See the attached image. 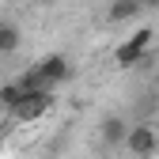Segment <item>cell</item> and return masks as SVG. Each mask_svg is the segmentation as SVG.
<instances>
[{"label":"cell","instance_id":"obj_1","mask_svg":"<svg viewBox=\"0 0 159 159\" xmlns=\"http://www.w3.org/2000/svg\"><path fill=\"white\" fill-rule=\"evenodd\" d=\"M53 91L49 87H42V91H23V98L15 102V110H11V117L19 125H30V121H42V117L53 110Z\"/></svg>","mask_w":159,"mask_h":159},{"label":"cell","instance_id":"obj_2","mask_svg":"<svg viewBox=\"0 0 159 159\" xmlns=\"http://www.w3.org/2000/svg\"><path fill=\"white\" fill-rule=\"evenodd\" d=\"M152 38H155V30H152V27L133 30L125 42L114 49V65H117V68H136V65L144 61V53H148V46H152Z\"/></svg>","mask_w":159,"mask_h":159},{"label":"cell","instance_id":"obj_3","mask_svg":"<svg viewBox=\"0 0 159 159\" xmlns=\"http://www.w3.org/2000/svg\"><path fill=\"white\" fill-rule=\"evenodd\" d=\"M125 152L133 159H152L159 152V133H155V125H148V121L129 125V133H125Z\"/></svg>","mask_w":159,"mask_h":159},{"label":"cell","instance_id":"obj_4","mask_svg":"<svg viewBox=\"0 0 159 159\" xmlns=\"http://www.w3.org/2000/svg\"><path fill=\"white\" fill-rule=\"evenodd\" d=\"M34 72L42 76V84L53 91V87H61V84H68V80H72V61H68L65 53H49Z\"/></svg>","mask_w":159,"mask_h":159},{"label":"cell","instance_id":"obj_5","mask_svg":"<svg viewBox=\"0 0 159 159\" xmlns=\"http://www.w3.org/2000/svg\"><path fill=\"white\" fill-rule=\"evenodd\" d=\"M140 15H144L140 0H110V8H106L110 23H133V19H140Z\"/></svg>","mask_w":159,"mask_h":159},{"label":"cell","instance_id":"obj_6","mask_svg":"<svg viewBox=\"0 0 159 159\" xmlns=\"http://www.w3.org/2000/svg\"><path fill=\"white\" fill-rule=\"evenodd\" d=\"M125 133H129L125 117H106L102 129H98V136H102V144H106V148H125Z\"/></svg>","mask_w":159,"mask_h":159},{"label":"cell","instance_id":"obj_7","mask_svg":"<svg viewBox=\"0 0 159 159\" xmlns=\"http://www.w3.org/2000/svg\"><path fill=\"white\" fill-rule=\"evenodd\" d=\"M19 42H23V34H19L15 23H0V57H11L19 49Z\"/></svg>","mask_w":159,"mask_h":159},{"label":"cell","instance_id":"obj_8","mask_svg":"<svg viewBox=\"0 0 159 159\" xmlns=\"http://www.w3.org/2000/svg\"><path fill=\"white\" fill-rule=\"evenodd\" d=\"M19 98H23V91H19V84H15V80H8V84H0V110H8V114H11Z\"/></svg>","mask_w":159,"mask_h":159},{"label":"cell","instance_id":"obj_9","mask_svg":"<svg viewBox=\"0 0 159 159\" xmlns=\"http://www.w3.org/2000/svg\"><path fill=\"white\" fill-rule=\"evenodd\" d=\"M15 84H19V91H42V87H46V84H42V76H38L34 68H30V72H23Z\"/></svg>","mask_w":159,"mask_h":159},{"label":"cell","instance_id":"obj_10","mask_svg":"<svg viewBox=\"0 0 159 159\" xmlns=\"http://www.w3.org/2000/svg\"><path fill=\"white\" fill-rule=\"evenodd\" d=\"M144 4V11H152V8H159V0H140Z\"/></svg>","mask_w":159,"mask_h":159},{"label":"cell","instance_id":"obj_11","mask_svg":"<svg viewBox=\"0 0 159 159\" xmlns=\"http://www.w3.org/2000/svg\"><path fill=\"white\" fill-rule=\"evenodd\" d=\"M34 4H57V0H34Z\"/></svg>","mask_w":159,"mask_h":159},{"label":"cell","instance_id":"obj_12","mask_svg":"<svg viewBox=\"0 0 159 159\" xmlns=\"http://www.w3.org/2000/svg\"><path fill=\"white\" fill-rule=\"evenodd\" d=\"M0 148H4V133H0Z\"/></svg>","mask_w":159,"mask_h":159}]
</instances>
